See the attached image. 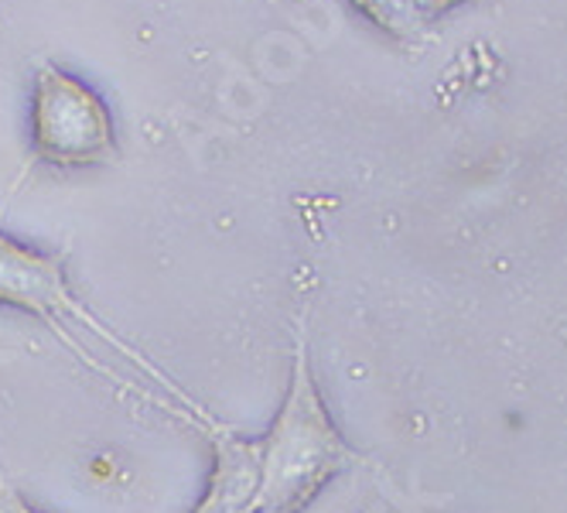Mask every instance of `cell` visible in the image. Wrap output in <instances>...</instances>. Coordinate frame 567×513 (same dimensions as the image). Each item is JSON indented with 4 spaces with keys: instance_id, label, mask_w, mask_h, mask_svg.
<instances>
[{
    "instance_id": "cell-1",
    "label": "cell",
    "mask_w": 567,
    "mask_h": 513,
    "mask_svg": "<svg viewBox=\"0 0 567 513\" xmlns=\"http://www.w3.org/2000/svg\"><path fill=\"white\" fill-rule=\"evenodd\" d=\"M0 305L42 319L52 332H59L79 363H86L93 373L116 387L141 393L144 401L185 418L202 435H216L226 428L195 398H188L157 363H151L137 346L116 336V329H110L100 315H93V308L75 298L62 257L34 250L8 233H0Z\"/></svg>"
},
{
    "instance_id": "cell-2",
    "label": "cell",
    "mask_w": 567,
    "mask_h": 513,
    "mask_svg": "<svg viewBox=\"0 0 567 513\" xmlns=\"http://www.w3.org/2000/svg\"><path fill=\"white\" fill-rule=\"evenodd\" d=\"M260 442V476L247 513H305L339 472L359 462L336 428L311 370L305 322L295 332V360L284 404Z\"/></svg>"
},
{
    "instance_id": "cell-3",
    "label": "cell",
    "mask_w": 567,
    "mask_h": 513,
    "mask_svg": "<svg viewBox=\"0 0 567 513\" xmlns=\"http://www.w3.org/2000/svg\"><path fill=\"white\" fill-rule=\"evenodd\" d=\"M31 141L42 162L59 168L103 165L116 151L113 116L106 103L55 65H42L31 96Z\"/></svg>"
},
{
    "instance_id": "cell-5",
    "label": "cell",
    "mask_w": 567,
    "mask_h": 513,
    "mask_svg": "<svg viewBox=\"0 0 567 513\" xmlns=\"http://www.w3.org/2000/svg\"><path fill=\"white\" fill-rule=\"evenodd\" d=\"M0 513H45V510L31 506V503H28L14 486L0 483Z\"/></svg>"
},
{
    "instance_id": "cell-4",
    "label": "cell",
    "mask_w": 567,
    "mask_h": 513,
    "mask_svg": "<svg viewBox=\"0 0 567 513\" xmlns=\"http://www.w3.org/2000/svg\"><path fill=\"white\" fill-rule=\"evenodd\" d=\"M209 442H213V472L206 493H202L192 513H247L260 476V442L239 439L229 428L209 435Z\"/></svg>"
}]
</instances>
